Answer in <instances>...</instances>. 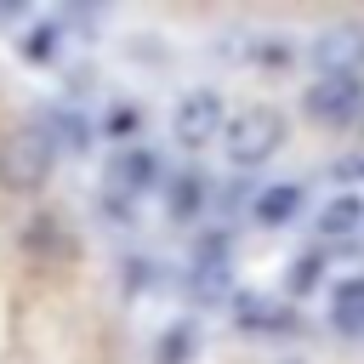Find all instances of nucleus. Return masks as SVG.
Masks as SVG:
<instances>
[{"label":"nucleus","instance_id":"nucleus-5","mask_svg":"<svg viewBox=\"0 0 364 364\" xmlns=\"http://www.w3.org/2000/svg\"><path fill=\"white\" fill-rule=\"evenodd\" d=\"M313 63L324 74H341V80H358L364 68V28L358 23H341V28H324L313 40Z\"/></svg>","mask_w":364,"mask_h":364},{"label":"nucleus","instance_id":"nucleus-3","mask_svg":"<svg viewBox=\"0 0 364 364\" xmlns=\"http://www.w3.org/2000/svg\"><path fill=\"white\" fill-rule=\"evenodd\" d=\"M222 125H228V114H222V97L216 91H188L176 102V114H171V136L182 148H205L210 136H222Z\"/></svg>","mask_w":364,"mask_h":364},{"label":"nucleus","instance_id":"nucleus-4","mask_svg":"<svg viewBox=\"0 0 364 364\" xmlns=\"http://www.w3.org/2000/svg\"><path fill=\"white\" fill-rule=\"evenodd\" d=\"M301 102H307V114H313V119H324V125H347V119H358V108H364V80L318 74V80H313V91H307Z\"/></svg>","mask_w":364,"mask_h":364},{"label":"nucleus","instance_id":"nucleus-14","mask_svg":"<svg viewBox=\"0 0 364 364\" xmlns=\"http://www.w3.org/2000/svg\"><path fill=\"white\" fill-rule=\"evenodd\" d=\"M188 341H193L188 330H171V336H165V347H159V364H176V358H188Z\"/></svg>","mask_w":364,"mask_h":364},{"label":"nucleus","instance_id":"nucleus-13","mask_svg":"<svg viewBox=\"0 0 364 364\" xmlns=\"http://www.w3.org/2000/svg\"><path fill=\"white\" fill-rule=\"evenodd\" d=\"M318 284V256H301V262H290V290L301 296V290H313Z\"/></svg>","mask_w":364,"mask_h":364},{"label":"nucleus","instance_id":"nucleus-2","mask_svg":"<svg viewBox=\"0 0 364 364\" xmlns=\"http://www.w3.org/2000/svg\"><path fill=\"white\" fill-rule=\"evenodd\" d=\"M57 165V136L51 125H23L0 142V188L11 193H34Z\"/></svg>","mask_w":364,"mask_h":364},{"label":"nucleus","instance_id":"nucleus-9","mask_svg":"<svg viewBox=\"0 0 364 364\" xmlns=\"http://www.w3.org/2000/svg\"><path fill=\"white\" fill-rule=\"evenodd\" d=\"M239 324L245 330H290L296 313L279 307V301H262V296H239Z\"/></svg>","mask_w":364,"mask_h":364},{"label":"nucleus","instance_id":"nucleus-1","mask_svg":"<svg viewBox=\"0 0 364 364\" xmlns=\"http://www.w3.org/2000/svg\"><path fill=\"white\" fill-rule=\"evenodd\" d=\"M222 148H228V159H233L239 171L267 165V159L284 148V114L267 108V102H250V108L228 114V125H222Z\"/></svg>","mask_w":364,"mask_h":364},{"label":"nucleus","instance_id":"nucleus-8","mask_svg":"<svg viewBox=\"0 0 364 364\" xmlns=\"http://www.w3.org/2000/svg\"><path fill=\"white\" fill-rule=\"evenodd\" d=\"M364 222V199L358 193H341V199H330L324 210H318V233L324 239H341V233H353Z\"/></svg>","mask_w":364,"mask_h":364},{"label":"nucleus","instance_id":"nucleus-7","mask_svg":"<svg viewBox=\"0 0 364 364\" xmlns=\"http://www.w3.org/2000/svg\"><path fill=\"white\" fill-rule=\"evenodd\" d=\"M114 188H125V193H142V188H154V176H159V165H154V154L148 148H125L119 159H114Z\"/></svg>","mask_w":364,"mask_h":364},{"label":"nucleus","instance_id":"nucleus-12","mask_svg":"<svg viewBox=\"0 0 364 364\" xmlns=\"http://www.w3.org/2000/svg\"><path fill=\"white\" fill-rule=\"evenodd\" d=\"M23 57H28V63H51V57H57V28H51V23L34 28V34L23 40Z\"/></svg>","mask_w":364,"mask_h":364},{"label":"nucleus","instance_id":"nucleus-10","mask_svg":"<svg viewBox=\"0 0 364 364\" xmlns=\"http://www.w3.org/2000/svg\"><path fill=\"white\" fill-rule=\"evenodd\" d=\"M336 324L341 330H364V279H341L336 284Z\"/></svg>","mask_w":364,"mask_h":364},{"label":"nucleus","instance_id":"nucleus-11","mask_svg":"<svg viewBox=\"0 0 364 364\" xmlns=\"http://www.w3.org/2000/svg\"><path fill=\"white\" fill-rule=\"evenodd\" d=\"M199 199H205V176H176V188H171V216H193L199 210Z\"/></svg>","mask_w":364,"mask_h":364},{"label":"nucleus","instance_id":"nucleus-6","mask_svg":"<svg viewBox=\"0 0 364 364\" xmlns=\"http://www.w3.org/2000/svg\"><path fill=\"white\" fill-rule=\"evenodd\" d=\"M301 210V188L296 182H279V188H262L256 199H250V216L262 222V228H284L290 216Z\"/></svg>","mask_w":364,"mask_h":364},{"label":"nucleus","instance_id":"nucleus-15","mask_svg":"<svg viewBox=\"0 0 364 364\" xmlns=\"http://www.w3.org/2000/svg\"><path fill=\"white\" fill-rule=\"evenodd\" d=\"M284 364H296V358H284Z\"/></svg>","mask_w":364,"mask_h":364}]
</instances>
